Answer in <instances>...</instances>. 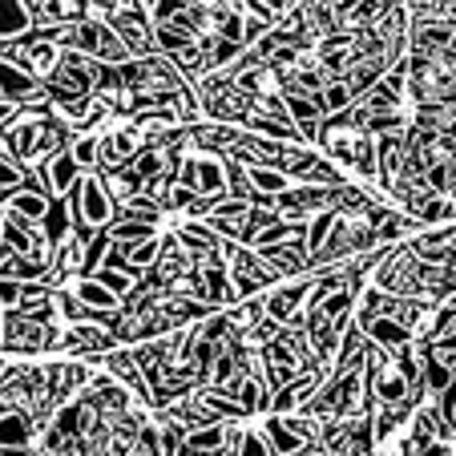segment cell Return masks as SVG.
Masks as SVG:
<instances>
[{
    "label": "cell",
    "mask_w": 456,
    "mask_h": 456,
    "mask_svg": "<svg viewBox=\"0 0 456 456\" xmlns=\"http://www.w3.org/2000/svg\"><path fill=\"white\" fill-rule=\"evenodd\" d=\"M17 113H20V102H12V97H0V129L12 126V121H17Z\"/></svg>",
    "instance_id": "cell-42"
},
{
    "label": "cell",
    "mask_w": 456,
    "mask_h": 456,
    "mask_svg": "<svg viewBox=\"0 0 456 456\" xmlns=\"http://www.w3.org/2000/svg\"><path fill=\"white\" fill-rule=\"evenodd\" d=\"M86 412H89L86 400H65V404L53 408V428H57L61 436H81V424H86Z\"/></svg>",
    "instance_id": "cell-24"
},
{
    "label": "cell",
    "mask_w": 456,
    "mask_h": 456,
    "mask_svg": "<svg viewBox=\"0 0 456 456\" xmlns=\"http://www.w3.org/2000/svg\"><path fill=\"white\" fill-rule=\"evenodd\" d=\"M194 186H199V194H207V199H218V194H226L223 158H218V154L194 158Z\"/></svg>",
    "instance_id": "cell-14"
},
{
    "label": "cell",
    "mask_w": 456,
    "mask_h": 456,
    "mask_svg": "<svg viewBox=\"0 0 456 456\" xmlns=\"http://www.w3.org/2000/svg\"><path fill=\"white\" fill-rule=\"evenodd\" d=\"M170 61H174V69H178L186 81H199L202 73H210V61H207V53L199 49V41H190L186 49L170 53Z\"/></svg>",
    "instance_id": "cell-25"
},
{
    "label": "cell",
    "mask_w": 456,
    "mask_h": 456,
    "mask_svg": "<svg viewBox=\"0 0 456 456\" xmlns=\"http://www.w3.org/2000/svg\"><path fill=\"white\" fill-rule=\"evenodd\" d=\"M368 347H371V339H368V331L363 328H347L344 336H339V352H336V371H360L363 368V360H368Z\"/></svg>",
    "instance_id": "cell-10"
},
{
    "label": "cell",
    "mask_w": 456,
    "mask_h": 456,
    "mask_svg": "<svg viewBox=\"0 0 456 456\" xmlns=\"http://www.w3.org/2000/svg\"><path fill=\"white\" fill-rule=\"evenodd\" d=\"M311 97H315V105H319V113H323V118H331V113H344L347 105L355 102L352 86H347L344 77L323 81V89H319V94H311Z\"/></svg>",
    "instance_id": "cell-18"
},
{
    "label": "cell",
    "mask_w": 456,
    "mask_h": 456,
    "mask_svg": "<svg viewBox=\"0 0 456 456\" xmlns=\"http://www.w3.org/2000/svg\"><path fill=\"white\" fill-rule=\"evenodd\" d=\"M77 207H81V218L73 226H94V231H102V226L113 218V210H118V202L110 199V190H105V182H102V174H97V170L81 174V182H77Z\"/></svg>",
    "instance_id": "cell-2"
},
{
    "label": "cell",
    "mask_w": 456,
    "mask_h": 456,
    "mask_svg": "<svg viewBox=\"0 0 456 456\" xmlns=\"http://www.w3.org/2000/svg\"><path fill=\"white\" fill-rule=\"evenodd\" d=\"M194 199H199V190H194V186H182V182H174V186L166 190L162 210H166V215H170V210H186Z\"/></svg>",
    "instance_id": "cell-37"
},
{
    "label": "cell",
    "mask_w": 456,
    "mask_h": 456,
    "mask_svg": "<svg viewBox=\"0 0 456 456\" xmlns=\"http://www.w3.org/2000/svg\"><path fill=\"white\" fill-rule=\"evenodd\" d=\"M412 218L420 226H436V223H448V199L444 194H428V199L420 202V207L412 210Z\"/></svg>",
    "instance_id": "cell-32"
},
{
    "label": "cell",
    "mask_w": 456,
    "mask_h": 456,
    "mask_svg": "<svg viewBox=\"0 0 456 456\" xmlns=\"http://www.w3.org/2000/svg\"><path fill=\"white\" fill-rule=\"evenodd\" d=\"M37 436V420L25 408H9L0 412V448H28Z\"/></svg>",
    "instance_id": "cell-7"
},
{
    "label": "cell",
    "mask_w": 456,
    "mask_h": 456,
    "mask_svg": "<svg viewBox=\"0 0 456 456\" xmlns=\"http://www.w3.org/2000/svg\"><path fill=\"white\" fill-rule=\"evenodd\" d=\"M412 456H452V444H448V440H428V444L416 448Z\"/></svg>",
    "instance_id": "cell-43"
},
{
    "label": "cell",
    "mask_w": 456,
    "mask_h": 456,
    "mask_svg": "<svg viewBox=\"0 0 456 456\" xmlns=\"http://www.w3.org/2000/svg\"><path fill=\"white\" fill-rule=\"evenodd\" d=\"M247 182L250 190H263V194H283V190H291V174L279 170V166H247Z\"/></svg>",
    "instance_id": "cell-23"
},
{
    "label": "cell",
    "mask_w": 456,
    "mask_h": 456,
    "mask_svg": "<svg viewBox=\"0 0 456 456\" xmlns=\"http://www.w3.org/2000/svg\"><path fill=\"white\" fill-rule=\"evenodd\" d=\"M89 279H97L102 287H110L113 295H121V299H126V295L134 291V283H138L142 275H129V271H113V267H97Z\"/></svg>",
    "instance_id": "cell-31"
},
{
    "label": "cell",
    "mask_w": 456,
    "mask_h": 456,
    "mask_svg": "<svg viewBox=\"0 0 456 456\" xmlns=\"http://www.w3.org/2000/svg\"><path fill=\"white\" fill-rule=\"evenodd\" d=\"M138 4H142V9H150V4H154V0H138Z\"/></svg>",
    "instance_id": "cell-46"
},
{
    "label": "cell",
    "mask_w": 456,
    "mask_h": 456,
    "mask_svg": "<svg viewBox=\"0 0 456 456\" xmlns=\"http://www.w3.org/2000/svg\"><path fill=\"white\" fill-rule=\"evenodd\" d=\"M400 129H408V121H404V113L400 110H376L368 118V134L376 138V134H400Z\"/></svg>",
    "instance_id": "cell-33"
},
{
    "label": "cell",
    "mask_w": 456,
    "mask_h": 456,
    "mask_svg": "<svg viewBox=\"0 0 456 456\" xmlns=\"http://www.w3.org/2000/svg\"><path fill=\"white\" fill-rule=\"evenodd\" d=\"M202 97V113L218 126H242V118L250 113V94H239V89L226 81L223 89H210V94H199Z\"/></svg>",
    "instance_id": "cell-3"
},
{
    "label": "cell",
    "mask_w": 456,
    "mask_h": 456,
    "mask_svg": "<svg viewBox=\"0 0 456 456\" xmlns=\"http://www.w3.org/2000/svg\"><path fill=\"white\" fill-rule=\"evenodd\" d=\"M283 105H287V118L299 126V121H319L323 113H319L315 97L311 94H299V89H283Z\"/></svg>",
    "instance_id": "cell-27"
},
{
    "label": "cell",
    "mask_w": 456,
    "mask_h": 456,
    "mask_svg": "<svg viewBox=\"0 0 456 456\" xmlns=\"http://www.w3.org/2000/svg\"><path fill=\"white\" fill-rule=\"evenodd\" d=\"M368 223L376 226L379 242H400L408 231H416V226H420L412 215H408V210H387V207H376V210H371Z\"/></svg>",
    "instance_id": "cell-11"
},
{
    "label": "cell",
    "mask_w": 456,
    "mask_h": 456,
    "mask_svg": "<svg viewBox=\"0 0 456 456\" xmlns=\"http://www.w3.org/2000/svg\"><path fill=\"white\" fill-rule=\"evenodd\" d=\"M174 456H186V452H174Z\"/></svg>",
    "instance_id": "cell-48"
},
{
    "label": "cell",
    "mask_w": 456,
    "mask_h": 456,
    "mask_svg": "<svg viewBox=\"0 0 456 456\" xmlns=\"http://www.w3.org/2000/svg\"><path fill=\"white\" fill-rule=\"evenodd\" d=\"M448 428H452V436H456V416H452V420H448Z\"/></svg>",
    "instance_id": "cell-45"
},
{
    "label": "cell",
    "mask_w": 456,
    "mask_h": 456,
    "mask_svg": "<svg viewBox=\"0 0 456 456\" xmlns=\"http://www.w3.org/2000/svg\"><path fill=\"white\" fill-rule=\"evenodd\" d=\"M432 150H436V158H448V162H452V158H456V121H448V126L436 129Z\"/></svg>",
    "instance_id": "cell-39"
},
{
    "label": "cell",
    "mask_w": 456,
    "mask_h": 456,
    "mask_svg": "<svg viewBox=\"0 0 456 456\" xmlns=\"http://www.w3.org/2000/svg\"><path fill=\"white\" fill-rule=\"evenodd\" d=\"M194 41V33H186V28H178V25H154V45H158V53H178V49H186V45Z\"/></svg>",
    "instance_id": "cell-29"
},
{
    "label": "cell",
    "mask_w": 456,
    "mask_h": 456,
    "mask_svg": "<svg viewBox=\"0 0 456 456\" xmlns=\"http://www.w3.org/2000/svg\"><path fill=\"white\" fill-rule=\"evenodd\" d=\"M102 363H105V371H110L121 387H129V396L138 400L142 408H154V396H150V384H146V371L138 368V360H134V355L113 347V352L102 355Z\"/></svg>",
    "instance_id": "cell-4"
},
{
    "label": "cell",
    "mask_w": 456,
    "mask_h": 456,
    "mask_svg": "<svg viewBox=\"0 0 456 456\" xmlns=\"http://www.w3.org/2000/svg\"><path fill=\"white\" fill-rule=\"evenodd\" d=\"M126 255H129V263H134L138 271H150L158 263V234H154V239L134 242V247H126Z\"/></svg>",
    "instance_id": "cell-35"
},
{
    "label": "cell",
    "mask_w": 456,
    "mask_h": 456,
    "mask_svg": "<svg viewBox=\"0 0 456 456\" xmlns=\"http://www.w3.org/2000/svg\"><path fill=\"white\" fill-rule=\"evenodd\" d=\"M0 339H4V311H0Z\"/></svg>",
    "instance_id": "cell-44"
},
{
    "label": "cell",
    "mask_w": 456,
    "mask_h": 456,
    "mask_svg": "<svg viewBox=\"0 0 456 456\" xmlns=\"http://www.w3.org/2000/svg\"><path fill=\"white\" fill-rule=\"evenodd\" d=\"M234 456H275V448H271V440L263 432H242Z\"/></svg>",
    "instance_id": "cell-36"
},
{
    "label": "cell",
    "mask_w": 456,
    "mask_h": 456,
    "mask_svg": "<svg viewBox=\"0 0 456 456\" xmlns=\"http://www.w3.org/2000/svg\"><path fill=\"white\" fill-rule=\"evenodd\" d=\"M61 323H41L37 315H25V311H4V339H0V352L12 355H41L49 352V339Z\"/></svg>",
    "instance_id": "cell-1"
},
{
    "label": "cell",
    "mask_w": 456,
    "mask_h": 456,
    "mask_svg": "<svg viewBox=\"0 0 456 456\" xmlns=\"http://www.w3.org/2000/svg\"><path fill=\"white\" fill-rule=\"evenodd\" d=\"M105 231H110L113 242H126V247H134V242H142V239H154L158 226H154V223H142V218H121V215H113L110 223H105Z\"/></svg>",
    "instance_id": "cell-21"
},
{
    "label": "cell",
    "mask_w": 456,
    "mask_h": 456,
    "mask_svg": "<svg viewBox=\"0 0 456 456\" xmlns=\"http://www.w3.org/2000/svg\"><path fill=\"white\" fill-rule=\"evenodd\" d=\"M186 4L190 0H154V4H150V20H154V25H166V20H174Z\"/></svg>",
    "instance_id": "cell-40"
},
{
    "label": "cell",
    "mask_w": 456,
    "mask_h": 456,
    "mask_svg": "<svg viewBox=\"0 0 456 456\" xmlns=\"http://www.w3.org/2000/svg\"><path fill=\"white\" fill-rule=\"evenodd\" d=\"M424 186L432 190V194H444V199H452L456 194V170L448 158H436V162L424 170Z\"/></svg>",
    "instance_id": "cell-26"
},
{
    "label": "cell",
    "mask_w": 456,
    "mask_h": 456,
    "mask_svg": "<svg viewBox=\"0 0 456 456\" xmlns=\"http://www.w3.org/2000/svg\"><path fill=\"white\" fill-rule=\"evenodd\" d=\"M0 247H4V239H0Z\"/></svg>",
    "instance_id": "cell-49"
},
{
    "label": "cell",
    "mask_w": 456,
    "mask_h": 456,
    "mask_svg": "<svg viewBox=\"0 0 456 456\" xmlns=\"http://www.w3.org/2000/svg\"><path fill=\"white\" fill-rule=\"evenodd\" d=\"M41 231H45V239H49V247L57 250L61 242H65V234L73 231V218H69V207H65V199H53L49 202V210H45V218H41Z\"/></svg>",
    "instance_id": "cell-19"
},
{
    "label": "cell",
    "mask_w": 456,
    "mask_h": 456,
    "mask_svg": "<svg viewBox=\"0 0 456 456\" xmlns=\"http://www.w3.org/2000/svg\"><path fill=\"white\" fill-rule=\"evenodd\" d=\"M28 28H33V20H28V12H25V0H0V41L12 45V41H20Z\"/></svg>",
    "instance_id": "cell-16"
},
{
    "label": "cell",
    "mask_w": 456,
    "mask_h": 456,
    "mask_svg": "<svg viewBox=\"0 0 456 456\" xmlns=\"http://www.w3.org/2000/svg\"><path fill=\"white\" fill-rule=\"evenodd\" d=\"M102 182H105V190H110V199L113 202H129V199H138L142 194V186H146V178H142L134 166H118V170H105L102 174Z\"/></svg>",
    "instance_id": "cell-15"
},
{
    "label": "cell",
    "mask_w": 456,
    "mask_h": 456,
    "mask_svg": "<svg viewBox=\"0 0 456 456\" xmlns=\"http://www.w3.org/2000/svg\"><path fill=\"white\" fill-rule=\"evenodd\" d=\"M299 57H303V49H299V45H279V49L267 57V65H271V69H283V73H291V69H299Z\"/></svg>",
    "instance_id": "cell-38"
},
{
    "label": "cell",
    "mask_w": 456,
    "mask_h": 456,
    "mask_svg": "<svg viewBox=\"0 0 456 456\" xmlns=\"http://www.w3.org/2000/svg\"><path fill=\"white\" fill-rule=\"evenodd\" d=\"M347 166H352L363 182H376L379 170H376V138H371V134H355L352 154H347Z\"/></svg>",
    "instance_id": "cell-22"
},
{
    "label": "cell",
    "mask_w": 456,
    "mask_h": 456,
    "mask_svg": "<svg viewBox=\"0 0 456 456\" xmlns=\"http://www.w3.org/2000/svg\"><path fill=\"white\" fill-rule=\"evenodd\" d=\"M86 247H89V239H81V234H73V231L65 234V242L53 250V279L81 275V267H86Z\"/></svg>",
    "instance_id": "cell-8"
},
{
    "label": "cell",
    "mask_w": 456,
    "mask_h": 456,
    "mask_svg": "<svg viewBox=\"0 0 456 456\" xmlns=\"http://www.w3.org/2000/svg\"><path fill=\"white\" fill-rule=\"evenodd\" d=\"M97 150H102V134H77V138L69 142V154L77 158L81 170H97Z\"/></svg>",
    "instance_id": "cell-28"
},
{
    "label": "cell",
    "mask_w": 456,
    "mask_h": 456,
    "mask_svg": "<svg viewBox=\"0 0 456 456\" xmlns=\"http://www.w3.org/2000/svg\"><path fill=\"white\" fill-rule=\"evenodd\" d=\"M452 440H456V436H452Z\"/></svg>",
    "instance_id": "cell-50"
},
{
    "label": "cell",
    "mask_w": 456,
    "mask_h": 456,
    "mask_svg": "<svg viewBox=\"0 0 456 456\" xmlns=\"http://www.w3.org/2000/svg\"><path fill=\"white\" fill-rule=\"evenodd\" d=\"M258 255L267 258L283 279H299V275H307L311 271V255H307V242L303 239H283V242H275V247L258 250Z\"/></svg>",
    "instance_id": "cell-6"
},
{
    "label": "cell",
    "mask_w": 456,
    "mask_h": 456,
    "mask_svg": "<svg viewBox=\"0 0 456 456\" xmlns=\"http://www.w3.org/2000/svg\"><path fill=\"white\" fill-rule=\"evenodd\" d=\"M267 28H271L267 17H258V12H247V17H242V45H255L258 37L267 33Z\"/></svg>",
    "instance_id": "cell-41"
},
{
    "label": "cell",
    "mask_w": 456,
    "mask_h": 456,
    "mask_svg": "<svg viewBox=\"0 0 456 456\" xmlns=\"http://www.w3.org/2000/svg\"><path fill=\"white\" fill-rule=\"evenodd\" d=\"M271 420L263 424V436L271 440V448H275V456H291V452H299L303 444H307V440L299 436V432L291 428V424L283 420V416H275V412H267Z\"/></svg>",
    "instance_id": "cell-17"
},
{
    "label": "cell",
    "mask_w": 456,
    "mask_h": 456,
    "mask_svg": "<svg viewBox=\"0 0 456 456\" xmlns=\"http://www.w3.org/2000/svg\"><path fill=\"white\" fill-rule=\"evenodd\" d=\"M384 73H387V61H384V53H376V57H360V61H355L352 69L344 73V81H347V86H352L355 102H360V97L368 94V89L376 86L379 77H384Z\"/></svg>",
    "instance_id": "cell-13"
},
{
    "label": "cell",
    "mask_w": 456,
    "mask_h": 456,
    "mask_svg": "<svg viewBox=\"0 0 456 456\" xmlns=\"http://www.w3.org/2000/svg\"><path fill=\"white\" fill-rule=\"evenodd\" d=\"M448 69H452V73H456V57H452V65H448Z\"/></svg>",
    "instance_id": "cell-47"
},
{
    "label": "cell",
    "mask_w": 456,
    "mask_h": 456,
    "mask_svg": "<svg viewBox=\"0 0 456 456\" xmlns=\"http://www.w3.org/2000/svg\"><path fill=\"white\" fill-rule=\"evenodd\" d=\"M81 400L102 416H118L129 408V387H121L110 371H97V376H89V384L81 387Z\"/></svg>",
    "instance_id": "cell-5"
},
{
    "label": "cell",
    "mask_w": 456,
    "mask_h": 456,
    "mask_svg": "<svg viewBox=\"0 0 456 456\" xmlns=\"http://www.w3.org/2000/svg\"><path fill=\"white\" fill-rule=\"evenodd\" d=\"M45 170H49V194H53V199H57V194H65V190H73L81 182V174H86L77 166V158L69 154V146L57 150V154L45 162Z\"/></svg>",
    "instance_id": "cell-9"
},
{
    "label": "cell",
    "mask_w": 456,
    "mask_h": 456,
    "mask_svg": "<svg viewBox=\"0 0 456 456\" xmlns=\"http://www.w3.org/2000/svg\"><path fill=\"white\" fill-rule=\"evenodd\" d=\"M73 295H77L86 307H94V311H118L121 307V295H113L110 287H102L97 279H89V275H77V287H73Z\"/></svg>",
    "instance_id": "cell-20"
},
{
    "label": "cell",
    "mask_w": 456,
    "mask_h": 456,
    "mask_svg": "<svg viewBox=\"0 0 456 456\" xmlns=\"http://www.w3.org/2000/svg\"><path fill=\"white\" fill-rule=\"evenodd\" d=\"M28 182V170L12 154H0V190H17Z\"/></svg>",
    "instance_id": "cell-34"
},
{
    "label": "cell",
    "mask_w": 456,
    "mask_h": 456,
    "mask_svg": "<svg viewBox=\"0 0 456 456\" xmlns=\"http://www.w3.org/2000/svg\"><path fill=\"white\" fill-rule=\"evenodd\" d=\"M166 162H170V158H166V150H158V146H142L138 154L129 158V166H134L142 178H154V174H162Z\"/></svg>",
    "instance_id": "cell-30"
},
{
    "label": "cell",
    "mask_w": 456,
    "mask_h": 456,
    "mask_svg": "<svg viewBox=\"0 0 456 456\" xmlns=\"http://www.w3.org/2000/svg\"><path fill=\"white\" fill-rule=\"evenodd\" d=\"M360 328V323H355ZM363 331H368V339L371 344H379V347H387V352H396V347H404V344H412V331L400 323V319H392V315H379V319H371V323H363Z\"/></svg>",
    "instance_id": "cell-12"
}]
</instances>
